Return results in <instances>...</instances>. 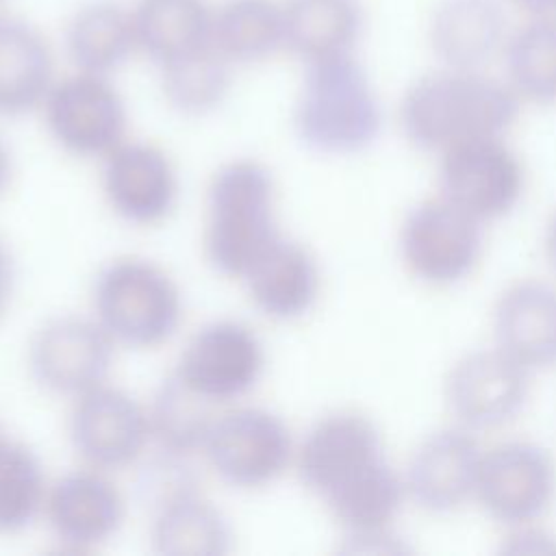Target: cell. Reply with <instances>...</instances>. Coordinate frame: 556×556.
<instances>
[{"mask_svg": "<svg viewBox=\"0 0 556 556\" xmlns=\"http://www.w3.org/2000/svg\"><path fill=\"white\" fill-rule=\"evenodd\" d=\"M295 473L345 534L391 530L408 502L378 424L354 408L330 410L295 445Z\"/></svg>", "mask_w": 556, "mask_h": 556, "instance_id": "6da1fadb", "label": "cell"}, {"mask_svg": "<svg viewBox=\"0 0 556 556\" xmlns=\"http://www.w3.org/2000/svg\"><path fill=\"white\" fill-rule=\"evenodd\" d=\"M519 113L521 100L502 76L437 65L404 89L397 122L410 146L439 156L471 139L506 135Z\"/></svg>", "mask_w": 556, "mask_h": 556, "instance_id": "7a4b0ae2", "label": "cell"}, {"mask_svg": "<svg viewBox=\"0 0 556 556\" xmlns=\"http://www.w3.org/2000/svg\"><path fill=\"white\" fill-rule=\"evenodd\" d=\"M293 130L306 150L324 156H352L374 146L382 130V104L354 54L304 65Z\"/></svg>", "mask_w": 556, "mask_h": 556, "instance_id": "3957f363", "label": "cell"}, {"mask_svg": "<svg viewBox=\"0 0 556 556\" xmlns=\"http://www.w3.org/2000/svg\"><path fill=\"white\" fill-rule=\"evenodd\" d=\"M280 235L271 169L256 159L219 165L206 189L208 265L226 278L241 280Z\"/></svg>", "mask_w": 556, "mask_h": 556, "instance_id": "277c9868", "label": "cell"}, {"mask_svg": "<svg viewBox=\"0 0 556 556\" xmlns=\"http://www.w3.org/2000/svg\"><path fill=\"white\" fill-rule=\"evenodd\" d=\"M93 319L130 350H154L167 343L182 321V293L156 263L139 256L109 261L93 278Z\"/></svg>", "mask_w": 556, "mask_h": 556, "instance_id": "5b68a950", "label": "cell"}, {"mask_svg": "<svg viewBox=\"0 0 556 556\" xmlns=\"http://www.w3.org/2000/svg\"><path fill=\"white\" fill-rule=\"evenodd\" d=\"M484 224L439 193L410 206L400 224L397 250L419 285L450 289L465 282L484 254Z\"/></svg>", "mask_w": 556, "mask_h": 556, "instance_id": "8992f818", "label": "cell"}, {"mask_svg": "<svg viewBox=\"0 0 556 556\" xmlns=\"http://www.w3.org/2000/svg\"><path fill=\"white\" fill-rule=\"evenodd\" d=\"M295 445L291 428L274 410L235 406L215 415L200 454L224 484L254 491L293 465Z\"/></svg>", "mask_w": 556, "mask_h": 556, "instance_id": "52a82bcc", "label": "cell"}, {"mask_svg": "<svg viewBox=\"0 0 556 556\" xmlns=\"http://www.w3.org/2000/svg\"><path fill=\"white\" fill-rule=\"evenodd\" d=\"M526 191V165L506 135L471 139L439 154L437 193L489 226L510 215Z\"/></svg>", "mask_w": 556, "mask_h": 556, "instance_id": "ba28073f", "label": "cell"}, {"mask_svg": "<svg viewBox=\"0 0 556 556\" xmlns=\"http://www.w3.org/2000/svg\"><path fill=\"white\" fill-rule=\"evenodd\" d=\"M532 376L493 343L465 352L443 378V404L452 424L476 434L513 424L530 400Z\"/></svg>", "mask_w": 556, "mask_h": 556, "instance_id": "9c48e42d", "label": "cell"}, {"mask_svg": "<svg viewBox=\"0 0 556 556\" xmlns=\"http://www.w3.org/2000/svg\"><path fill=\"white\" fill-rule=\"evenodd\" d=\"M556 500V460L541 443L526 439L484 447L476 502L500 526L539 523Z\"/></svg>", "mask_w": 556, "mask_h": 556, "instance_id": "30bf717a", "label": "cell"}, {"mask_svg": "<svg viewBox=\"0 0 556 556\" xmlns=\"http://www.w3.org/2000/svg\"><path fill=\"white\" fill-rule=\"evenodd\" d=\"M265 361V345L248 324L215 319L191 334L172 374L204 402L222 406L258 384Z\"/></svg>", "mask_w": 556, "mask_h": 556, "instance_id": "8fae6325", "label": "cell"}, {"mask_svg": "<svg viewBox=\"0 0 556 556\" xmlns=\"http://www.w3.org/2000/svg\"><path fill=\"white\" fill-rule=\"evenodd\" d=\"M54 143L80 159H104L126 141L128 111L111 76L74 72L54 80L43 104Z\"/></svg>", "mask_w": 556, "mask_h": 556, "instance_id": "7c38bea8", "label": "cell"}, {"mask_svg": "<svg viewBox=\"0 0 556 556\" xmlns=\"http://www.w3.org/2000/svg\"><path fill=\"white\" fill-rule=\"evenodd\" d=\"M115 348L93 317L56 315L33 332L26 363L37 387L74 400L109 382Z\"/></svg>", "mask_w": 556, "mask_h": 556, "instance_id": "4fadbf2b", "label": "cell"}, {"mask_svg": "<svg viewBox=\"0 0 556 556\" xmlns=\"http://www.w3.org/2000/svg\"><path fill=\"white\" fill-rule=\"evenodd\" d=\"M67 434L78 458L102 471L130 467L152 441L148 408L109 382L74 397Z\"/></svg>", "mask_w": 556, "mask_h": 556, "instance_id": "5bb4252c", "label": "cell"}, {"mask_svg": "<svg viewBox=\"0 0 556 556\" xmlns=\"http://www.w3.org/2000/svg\"><path fill=\"white\" fill-rule=\"evenodd\" d=\"M482 452L478 434L458 424L426 434L402 469L408 502L430 515H450L476 502Z\"/></svg>", "mask_w": 556, "mask_h": 556, "instance_id": "9a60e30c", "label": "cell"}, {"mask_svg": "<svg viewBox=\"0 0 556 556\" xmlns=\"http://www.w3.org/2000/svg\"><path fill=\"white\" fill-rule=\"evenodd\" d=\"M109 208L132 226L165 222L178 202V172L169 154L148 141H122L102 159Z\"/></svg>", "mask_w": 556, "mask_h": 556, "instance_id": "2e32d148", "label": "cell"}, {"mask_svg": "<svg viewBox=\"0 0 556 556\" xmlns=\"http://www.w3.org/2000/svg\"><path fill=\"white\" fill-rule=\"evenodd\" d=\"M106 473L85 465L59 476L48 486L43 515L63 547L74 552L96 549L119 532L126 500Z\"/></svg>", "mask_w": 556, "mask_h": 556, "instance_id": "e0dca14e", "label": "cell"}, {"mask_svg": "<svg viewBox=\"0 0 556 556\" xmlns=\"http://www.w3.org/2000/svg\"><path fill=\"white\" fill-rule=\"evenodd\" d=\"M510 28V9L504 0H437L426 39L439 65L486 70L502 56Z\"/></svg>", "mask_w": 556, "mask_h": 556, "instance_id": "ac0fdd59", "label": "cell"}, {"mask_svg": "<svg viewBox=\"0 0 556 556\" xmlns=\"http://www.w3.org/2000/svg\"><path fill=\"white\" fill-rule=\"evenodd\" d=\"M493 345L532 374L556 367V285L521 278L506 285L491 313Z\"/></svg>", "mask_w": 556, "mask_h": 556, "instance_id": "d6986e66", "label": "cell"}, {"mask_svg": "<svg viewBox=\"0 0 556 556\" xmlns=\"http://www.w3.org/2000/svg\"><path fill=\"white\" fill-rule=\"evenodd\" d=\"M241 282L265 317L295 321L315 308L321 293V269L304 243L280 235Z\"/></svg>", "mask_w": 556, "mask_h": 556, "instance_id": "ffe728a7", "label": "cell"}, {"mask_svg": "<svg viewBox=\"0 0 556 556\" xmlns=\"http://www.w3.org/2000/svg\"><path fill=\"white\" fill-rule=\"evenodd\" d=\"M150 545L161 556H224L232 549V528L193 482L154 504Z\"/></svg>", "mask_w": 556, "mask_h": 556, "instance_id": "44dd1931", "label": "cell"}, {"mask_svg": "<svg viewBox=\"0 0 556 556\" xmlns=\"http://www.w3.org/2000/svg\"><path fill=\"white\" fill-rule=\"evenodd\" d=\"M54 80V56L46 37L30 22L0 11V117L41 109Z\"/></svg>", "mask_w": 556, "mask_h": 556, "instance_id": "7402d4cb", "label": "cell"}, {"mask_svg": "<svg viewBox=\"0 0 556 556\" xmlns=\"http://www.w3.org/2000/svg\"><path fill=\"white\" fill-rule=\"evenodd\" d=\"M63 43L76 72L111 76L139 52L132 9L117 0H89L67 20Z\"/></svg>", "mask_w": 556, "mask_h": 556, "instance_id": "603a6c76", "label": "cell"}, {"mask_svg": "<svg viewBox=\"0 0 556 556\" xmlns=\"http://www.w3.org/2000/svg\"><path fill=\"white\" fill-rule=\"evenodd\" d=\"M285 50L304 65L354 54L365 30L361 0H282Z\"/></svg>", "mask_w": 556, "mask_h": 556, "instance_id": "cb8c5ba5", "label": "cell"}, {"mask_svg": "<svg viewBox=\"0 0 556 556\" xmlns=\"http://www.w3.org/2000/svg\"><path fill=\"white\" fill-rule=\"evenodd\" d=\"M213 13L208 0H137V48L156 67L200 52L213 46Z\"/></svg>", "mask_w": 556, "mask_h": 556, "instance_id": "d4e9b609", "label": "cell"}, {"mask_svg": "<svg viewBox=\"0 0 556 556\" xmlns=\"http://www.w3.org/2000/svg\"><path fill=\"white\" fill-rule=\"evenodd\" d=\"M502 78L530 104H556V15L521 17L500 56Z\"/></svg>", "mask_w": 556, "mask_h": 556, "instance_id": "484cf974", "label": "cell"}, {"mask_svg": "<svg viewBox=\"0 0 556 556\" xmlns=\"http://www.w3.org/2000/svg\"><path fill=\"white\" fill-rule=\"evenodd\" d=\"M213 46L232 65L258 63L285 50L282 2L224 0L213 13Z\"/></svg>", "mask_w": 556, "mask_h": 556, "instance_id": "4316f807", "label": "cell"}, {"mask_svg": "<svg viewBox=\"0 0 556 556\" xmlns=\"http://www.w3.org/2000/svg\"><path fill=\"white\" fill-rule=\"evenodd\" d=\"M215 406L191 393L174 374L156 389L150 406V437L159 452L189 458L202 452L206 432L215 419Z\"/></svg>", "mask_w": 556, "mask_h": 556, "instance_id": "83f0119b", "label": "cell"}, {"mask_svg": "<svg viewBox=\"0 0 556 556\" xmlns=\"http://www.w3.org/2000/svg\"><path fill=\"white\" fill-rule=\"evenodd\" d=\"M159 72L163 98L187 117H200L222 106L232 83V63L215 46L159 67Z\"/></svg>", "mask_w": 556, "mask_h": 556, "instance_id": "f1b7e54d", "label": "cell"}, {"mask_svg": "<svg viewBox=\"0 0 556 556\" xmlns=\"http://www.w3.org/2000/svg\"><path fill=\"white\" fill-rule=\"evenodd\" d=\"M48 486L37 452L7 434L0 441V534L28 530L43 513Z\"/></svg>", "mask_w": 556, "mask_h": 556, "instance_id": "f546056e", "label": "cell"}, {"mask_svg": "<svg viewBox=\"0 0 556 556\" xmlns=\"http://www.w3.org/2000/svg\"><path fill=\"white\" fill-rule=\"evenodd\" d=\"M504 554H528V556H552L556 554V536L536 528V523L508 528V536L502 543Z\"/></svg>", "mask_w": 556, "mask_h": 556, "instance_id": "4dcf8cb0", "label": "cell"}, {"mask_svg": "<svg viewBox=\"0 0 556 556\" xmlns=\"http://www.w3.org/2000/svg\"><path fill=\"white\" fill-rule=\"evenodd\" d=\"M15 282H17L15 258H13L7 241L0 237V324L11 308V302L15 295Z\"/></svg>", "mask_w": 556, "mask_h": 556, "instance_id": "1f68e13d", "label": "cell"}, {"mask_svg": "<svg viewBox=\"0 0 556 556\" xmlns=\"http://www.w3.org/2000/svg\"><path fill=\"white\" fill-rule=\"evenodd\" d=\"M506 7L521 17L556 15V0H504Z\"/></svg>", "mask_w": 556, "mask_h": 556, "instance_id": "d6a6232c", "label": "cell"}, {"mask_svg": "<svg viewBox=\"0 0 556 556\" xmlns=\"http://www.w3.org/2000/svg\"><path fill=\"white\" fill-rule=\"evenodd\" d=\"M13 176H15L13 152H11L9 143L4 141V137L0 135V198L11 189Z\"/></svg>", "mask_w": 556, "mask_h": 556, "instance_id": "836d02e7", "label": "cell"}, {"mask_svg": "<svg viewBox=\"0 0 556 556\" xmlns=\"http://www.w3.org/2000/svg\"><path fill=\"white\" fill-rule=\"evenodd\" d=\"M543 254H545L547 265L556 274V208L552 211V215L547 217L545 228H543Z\"/></svg>", "mask_w": 556, "mask_h": 556, "instance_id": "e575fe53", "label": "cell"}, {"mask_svg": "<svg viewBox=\"0 0 556 556\" xmlns=\"http://www.w3.org/2000/svg\"><path fill=\"white\" fill-rule=\"evenodd\" d=\"M7 437V432H4V428H2V424H0V441Z\"/></svg>", "mask_w": 556, "mask_h": 556, "instance_id": "d590c367", "label": "cell"}, {"mask_svg": "<svg viewBox=\"0 0 556 556\" xmlns=\"http://www.w3.org/2000/svg\"><path fill=\"white\" fill-rule=\"evenodd\" d=\"M2 2H4V0H0V7H2Z\"/></svg>", "mask_w": 556, "mask_h": 556, "instance_id": "8d00e7d4", "label": "cell"}]
</instances>
